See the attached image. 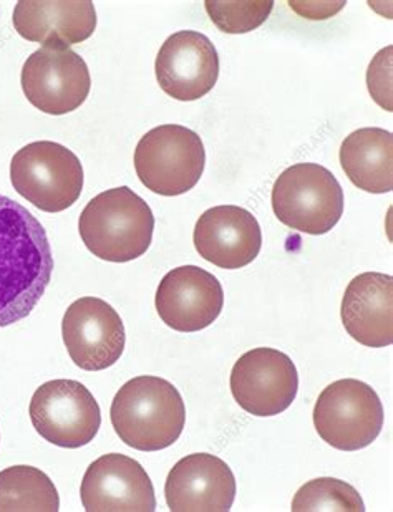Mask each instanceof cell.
Listing matches in <instances>:
<instances>
[{
    "label": "cell",
    "mask_w": 393,
    "mask_h": 512,
    "mask_svg": "<svg viewBox=\"0 0 393 512\" xmlns=\"http://www.w3.org/2000/svg\"><path fill=\"white\" fill-rule=\"evenodd\" d=\"M54 274L49 237L39 219L0 194V327L25 319Z\"/></svg>",
    "instance_id": "cell-1"
},
{
    "label": "cell",
    "mask_w": 393,
    "mask_h": 512,
    "mask_svg": "<svg viewBox=\"0 0 393 512\" xmlns=\"http://www.w3.org/2000/svg\"><path fill=\"white\" fill-rule=\"evenodd\" d=\"M113 430L138 451H161L180 440L185 430L186 406L181 393L165 378L135 377L113 398Z\"/></svg>",
    "instance_id": "cell-2"
},
{
    "label": "cell",
    "mask_w": 393,
    "mask_h": 512,
    "mask_svg": "<svg viewBox=\"0 0 393 512\" xmlns=\"http://www.w3.org/2000/svg\"><path fill=\"white\" fill-rule=\"evenodd\" d=\"M78 231L83 244L102 261H135L150 249L155 216L128 186L108 189L85 206Z\"/></svg>",
    "instance_id": "cell-3"
},
{
    "label": "cell",
    "mask_w": 393,
    "mask_h": 512,
    "mask_svg": "<svg viewBox=\"0 0 393 512\" xmlns=\"http://www.w3.org/2000/svg\"><path fill=\"white\" fill-rule=\"evenodd\" d=\"M272 211L287 228L322 236L344 214V189L334 174L317 163L292 165L272 186Z\"/></svg>",
    "instance_id": "cell-4"
},
{
    "label": "cell",
    "mask_w": 393,
    "mask_h": 512,
    "mask_svg": "<svg viewBox=\"0 0 393 512\" xmlns=\"http://www.w3.org/2000/svg\"><path fill=\"white\" fill-rule=\"evenodd\" d=\"M15 191L45 213H62L77 203L83 189V166L67 146L35 141L10 161Z\"/></svg>",
    "instance_id": "cell-5"
},
{
    "label": "cell",
    "mask_w": 393,
    "mask_h": 512,
    "mask_svg": "<svg viewBox=\"0 0 393 512\" xmlns=\"http://www.w3.org/2000/svg\"><path fill=\"white\" fill-rule=\"evenodd\" d=\"M204 165L203 140L186 126H156L136 145V174L146 189L160 196L191 191L203 176Z\"/></svg>",
    "instance_id": "cell-6"
},
{
    "label": "cell",
    "mask_w": 393,
    "mask_h": 512,
    "mask_svg": "<svg viewBox=\"0 0 393 512\" xmlns=\"http://www.w3.org/2000/svg\"><path fill=\"white\" fill-rule=\"evenodd\" d=\"M384 406L367 383L344 378L322 390L312 420L327 445L359 451L372 445L384 428Z\"/></svg>",
    "instance_id": "cell-7"
},
{
    "label": "cell",
    "mask_w": 393,
    "mask_h": 512,
    "mask_svg": "<svg viewBox=\"0 0 393 512\" xmlns=\"http://www.w3.org/2000/svg\"><path fill=\"white\" fill-rule=\"evenodd\" d=\"M30 421L45 441L77 450L92 443L102 425V411L92 392L75 380H52L35 390Z\"/></svg>",
    "instance_id": "cell-8"
},
{
    "label": "cell",
    "mask_w": 393,
    "mask_h": 512,
    "mask_svg": "<svg viewBox=\"0 0 393 512\" xmlns=\"http://www.w3.org/2000/svg\"><path fill=\"white\" fill-rule=\"evenodd\" d=\"M22 90L47 115H67L82 107L92 88L87 62L68 47H42L25 60Z\"/></svg>",
    "instance_id": "cell-9"
},
{
    "label": "cell",
    "mask_w": 393,
    "mask_h": 512,
    "mask_svg": "<svg viewBox=\"0 0 393 512\" xmlns=\"http://www.w3.org/2000/svg\"><path fill=\"white\" fill-rule=\"evenodd\" d=\"M299 375L291 357L276 348H254L239 357L231 372V393L253 416H276L294 403Z\"/></svg>",
    "instance_id": "cell-10"
},
{
    "label": "cell",
    "mask_w": 393,
    "mask_h": 512,
    "mask_svg": "<svg viewBox=\"0 0 393 512\" xmlns=\"http://www.w3.org/2000/svg\"><path fill=\"white\" fill-rule=\"evenodd\" d=\"M62 335L72 362L87 372L115 365L127 343L122 317L98 297H82L68 307Z\"/></svg>",
    "instance_id": "cell-11"
},
{
    "label": "cell",
    "mask_w": 393,
    "mask_h": 512,
    "mask_svg": "<svg viewBox=\"0 0 393 512\" xmlns=\"http://www.w3.org/2000/svg\"><path fill=\"white\" fill-rule=\"evenodd\" d=\"M155 72L168 97L178 102H195L218 83V50L201 32L181 30L161 45Z\"/></svg>",
    "instance_id": "cell-12"
},
{
    "label": "cell",
    "mask_w": 393,
    "mask_h": 512,
    "mask_svg": "<svg viewBox=\"0 0 393 512\" xmlns=\"http://www.w3.org/2000/svg\"><path fill=\"white\" fill-rule=\"evenodd\" d=\"M160 319L176 332H199L218 319L224 307L221 282L198 266L176 267L156 290Z\"/></svg>",
    "instance_id": "cell-13"
},
{
    "label": "cell",
    "mask_w": 393,
    "mask_h": 512,
    "mask_svg": "<svg viewBox=\"0 0 393 512\" xmlns=\"http://www.w3.org/2000/svg\"><path fill=\"white\" fill-rule=\"evenodd\" d=\"M80 498L88 512L156 509L155 488L145 468L136 459L118 453L100 456L88 466Z\"/></svg>",
    "instance_id": "cell-14"
},
{
    "label": "cell",
    "mask_w": 393,
    "mask_h": 512,
    "mask_svg": "<svg viewBox=\"0 0 393 512\" xmlns=\"http://www.w3.org/2000/svg\"><path fill=\"white\" fill-rule=\"evenodd\" d=\"M193 244L204 261L219 269L236 271L259 256L262 232L258 219L239 206H214L201 214Z\"/></svg>",
    "instance_id": "cell-15"
},
{
    "label": "cell",
    "mask_w": 393,
    "mask_h": 512,
    "mask_svg": "<svg viewBox=\"0 0 393 512\" xmlns=\"http://www.w3.org/2000/svg\"><path fill=\"white\" fill-rule=\"evenodd\" d=\"M165 496L173 512H228L236 498V478L223 459L195 453L173 466Z\"/></svg>",
    "instance_id": "cell-16"
},
{
    "label": "cell",
    "mask_w": 393,
    "mask_h": 512,
    "mask_svg": "<svg viewBox=\"0 0 393 512\" xmlns=\"http://www.w3.org/2000/svg\"><path fill=\"white\" fill-rule=\"evenodd\" d=\"M12 20L22 39L44 47H68L92 37L97 29V10L90 0H20Z\"/></svg>",
    "instance_id": "cell-17"
},
{
    "label": "cell",
    "mask_w": 393,
    "mask_h": 512,
    "mask_svg": "<svg viewBox=\"0 0 393 512\" xmlns=\"http://www.w3.org/2000/svg\"><path fill=\"white\" fill-rule=\"evenodd\" d=\"M340 317L347 334L365 347L393 343V279L389 274L365 272L345 289Z\"/></svg>",
    "instance_id": "cell-18"
},
{
    "label": "cell",
    "mask_w": 393,
    "mask_h": 512,
    "mask_svg": "<svg viewBox=\"0 0 393 512\" xmlns=\"http://www.w3.org/2000/svg\"><path fill=\"white\" fill-rule=\"evenodd\" d=\"M339 160L350 183L365 193L385 194L393 188V136L382 128L350 133L340 146Z\"/></svg>",
    "instance_id": "cell-19"
},
{
    "label": "cell",
    "mask_w": 393,
    "mask_h": 512,
    "mask_svg": "<svg viewBox=\"0 0 393 512\" xmlns=\"http://www.w3.org/2000/svg\"><path fill=\"white\" fill-rule=\"evenodd\" d=\"M59 509V491L44 471L24 464L0 471V511Z\"/></svg>",
    "instance_id": "cell-20"
},
{
    "label": "cell",
    "mask_w": 393,
    "mask_h": 512,
    "mask_svg": "<svg viewBox=\"0 0 393 512\" xmlns=\"http://www.w3.org/2000/svg\"><path fill=\"white\" fill-rule=\"evenodd\" d=\"M292 511L364 512L365 504L359 491L335 478L312 479L304 484L292 499Z\"/></svg>",
    "instance_id": "cell-21"
},
{
    "label": "cell",
    "mask_w": 393,
    "mask_h": 512,
    "mask_svg": "<svg viewBox=\"0 0 393 512\" xmlns=\"http://www.w3.org/2000/svg\"><path fill=\"white\" fill-rule=\"evenodd\" d=\"M209 19L224 34H248L261 27L272 9V0H248V2H223L206 0L204 2Z\"/></svg>",
    "instance_id": "cell-22"
},
{
    "label": "cell",
    "mask_w": 393,
    "mask_h": 512,
    "mask_svg": "<svg viewBox=\"0 0 393 512\" xmlns=\"http://www.w3.org/2000/svg\"><path fill=\"white\" fill-rule=\"evenodd\" d=\"M392 50V47L380 50L367 72L370 95L387 112H392Z\"/></svg>",
    "instance_id": "cell-23"
},
{
    "label": "cell",
    "mask_w": 393,
    "mask_h": 512,
    "mask_svg": "<svg viewBox=\"0 0 393 512\" xmlns=\"http://www.w3.org/2000/svg\"><path fill=\"white\" fill-rule=\"evenodd\" d=\"M291 9L297 15H301L307 20H327L339 14L340 10L344 9L345 2H289Z\"/></svg>",
    "instance_id": "cell-24"
}]
</instances>
